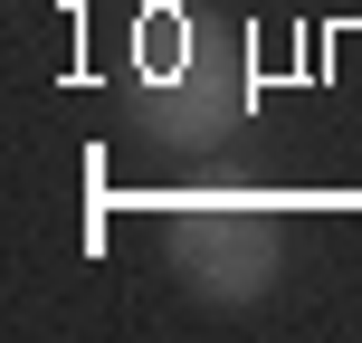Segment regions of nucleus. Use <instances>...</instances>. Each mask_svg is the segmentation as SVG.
<instances>
[{"label": "nucleus", "instance_id": "obj_1", "mask_svg": "<svg viewBox=\"0 0 362 343\" xmlns=\"http://www.w3.org/2000/svg\"><path fill=\"white\" fill-rule=\"evenodd\" d=\"M134 105H144V124L163 134V144H181V153L229 144V124L248 115V57H238V38L219 29V19H181V57L144 76Z\"/></svg>", "mask_w": 362, "mask_h": 343}, {"label": "nucleus", "instance_id": "obj_2", "mask_svg": "<svg viewBox=\"0 0 362 343\" xmlns=\"http://www.w3.org/2000/svg\"><path fill=\"white\" fill-rule=\"evenodd\" d=\"M163 248H172V267H181L191 296L248 306V296H267V277H276V219L238 210V200H191V210L163 219Z\"/></svg>", "mask_w": 362, "mask_h": 343}]
</instances>
